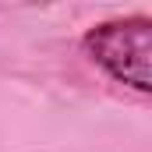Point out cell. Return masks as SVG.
<instances>
[{
	"instance_id": "cell-1",
	"label": "cell",
	"mask_w": 152,
	"mask_h": 152,
	"mask_svg": "<svg viewBox=\"0 0 152 152\" xmlns=\"http://www.w3.org/2000/svg\"><path fill=\"white\" fill-rule=\"evenodd\" d=\"M81 46L117 81H124L138 92L152 88V21L149 18L103 21L85 32Z\"/></svg>"
}]
</instances>
